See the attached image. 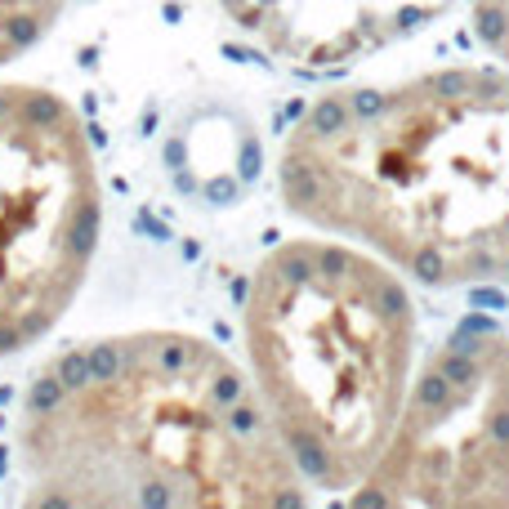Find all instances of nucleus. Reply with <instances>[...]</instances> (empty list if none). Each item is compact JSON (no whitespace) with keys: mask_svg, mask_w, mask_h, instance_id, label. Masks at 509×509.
Instances as JSON below:
<instances>
[{"mask_svg":"<svg viewBox=\"0 0 509 509\" xmlns=\"http://www.w3.org/2000/svg\"><path fill=\"white\" fill-rule=\"evenodd\" d=\"M19 451L36 505L291 509L309 487L254 380L183 331L108 335L45 362Z\"/></svg>","mask_w":509,"mask_h":509,"instance_id":"nucleus-1","label":"nucleus"},{"mask_svg":"<svg viewBox=\"0 0 509 509\" xmlns=\"http://www.w3.org/2000/svg\"><path fill=\"white\" fill-rule=\"evenodd\" d=\"M278 183L295 219L424 287H509V63L318 99Z\"/></svg>","mask_w":509,"mask_h":509,"instance_id":"nucleus-2","label":"nucleus"},{"mask_svg":"<svg viewBox=\"0 0 509 509\" xmlns=\"http://www.w3.org/2000/svg\"><path fill=\"white\" fill-rule=\"evenodd\" d=\"M241 335L295 469L358 491L416 376V304L398 269L344 237H295L250 273Z\"/></svg>","mask_w":509,"mask_h":509,"instance_id":"nucleus-3","label":"nucleus"},{"mask_svg":"<svg viewBox=\"0 0 509 509\" xmlns=\"http://www.w3.org/2000/svg\"><path fill=\"white\" fill-rule=\"evenodd\" d=\"M103 223L85 121L36 85H0V358L59 327Z\"/></svg>","mask_w":509,"mask_h":509,"instance_id":"nucleus-4","label":"nucleus"},{"mask_svg":"<svg viewBox=\"0 0 509 509\" xmlns=\"http://www.w3.org/2000/svg\"><path fill=\"white\" fill-rule=\"evenodd\" d=\"M353 500L389 509H509L505 331L473 322L429 353Z\"/></svg>","mask_w":509,"mask_h":509,"instance_id":"nucleus-5","label":"nucleus"},{"mask_svg":"<svg viewBox=\"0 0 509 509\" xmlns=\"http://www.w3.org/2000/svg\"><path fill=\"white\" fill-rule=\"evenodd\" d=\"M241 36L300 72L371 59L451 10V0H219Z\"/></svg>","mask_w":509,"mask_h":509,"instance_id":"nucleus-6","label":"nucleus"},{"mask_svg":"<svg viewBox=\"0 0 509 509\" xmlns=\"http://www.w3.org/2000/svg\"><path fill=\"white\" fill-rule=\"evenodd\" d=\"M68 10V0H0V63L32 50Z\"/></svg>","mask_w":509,"mask_h":509,"instance_id":"nucleus-7","label":"nucleus"},{"mask_svg":"<svg viewBox=\"0 0 509 509\" xmlns=\"http://www.w3.org/2000/svg\"><path fill=\"white\" fill-rule=\"evenodd\" d=\"M469 23L478 45L496 63H509V0H469Z\"/></svg>","mask_w":509,"mask_h":509,"instance_id":"nucleus-8","label":"nucleus"}]
</instances>
